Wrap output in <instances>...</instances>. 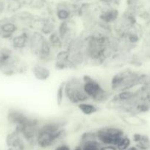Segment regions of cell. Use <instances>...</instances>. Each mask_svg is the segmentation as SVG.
Here are the masks:
<instances>
[{
    "label": "cell",
    "mask_w": 150,
    "mask_h": 150,
    "mask_svg": "<svg viewBox=\"0 0 150 150\" xmlns=\"http://www.w3.org/2000/svg\"><path fill=\"white\" fill-rule=\"evenodd\" d=\"M141 72L131 68H122L110 79L109 88L113 94L125 90H132L138 87Z\"/></svg>",
    "instance_id": "1"
},
{
    "label": "cell",
    "mask_w": 150,
    "mask_h": 150,
    "mask_svg": "<svg viewBox=\"0 0 150 150\" xmlns=\"http://www.w3.org/2000/svg\"><path fill=\"white\" fill-rule=\"evenodd\" d=\"M82 79L84 91L91 102L101 105L107 103L113 96L109 86H106L97 79L88 75L84 76Z\"/></svg>",
    "instance_id": "2"
},
{
    "label": "cell",
    "mask_w": 150,
    "mask_h": 150,
    "mask_svg": "<svg viewBox=\"0 0 150 150\" xmlns=\"http://www.w3.org/2000/svg\"><path fill=\"white\" fill-rule=\"evenodd\" d=\"M65 100L71 105H77L81 103L90 101L83 88L82 79L71 77L64 81Z\"/></svg>",
    "instance_id": "3"
},
{
    "label": "cell",
    "mask_w": 150,
    "mask_h": 150,
    "mask_svg": "<svg viewBox=\"0 0 150 150\" xmlns=\"http://www.w3.org/2000/svg\"><path fill=\"white\" fill-rule=\"evenodd\" d=\"M57 32L61 38L63 44V49L79 34L77 32L76 23L72 19L66 21L60 22L57 27Z\"/></svg>",
    "instance_id": "4"
},
{
    "label": "cell",
    "mask_w": 150,
    "mask_h": 150,
    "mask_svg": "<svg viewBox=\"0 0 150 150\" xmlns=\"http://www.w3.org/2000/svg\"><path fill=\"white\" fill-rule=\"evenodd\" d=\"M32 31L30 29L19 31L9 41L10 48L20 55L28 52V42Z\"/></svg>",
    "instance_id": "5"
},
{
    "label": "cell",
    "mask_w": 150,
    "mask_h": 150,
    "mask_svg": "<svg viewBox=\"0 0 150 150\" xmlns=\"http://www.w3.org/2000/svg\"><path fill=\"white\" fill-rule=\"evenodd\" d=\"M47 37L38 31H32L28 42V53L37 58L46 40Z\"/></svg>",
    "instance_id": "6"
},
{
    "label": "cell",
    "mask_w": 150,
    "mask_h": 150,
    "mask_svg": "<svg viewBox=\"0 0 150 150\" xmlns=\"http://www.w3.org/2000/svg\"><path fill=\"white\" fill-rule=\"evenodd\" d=\"M7 121L14 128H19L25 124L29 119V116L21 110L10 108L7 113Z\"/></svg>",
    "instance_id": "7"
},
{
    "label": "cell",
    "mask_w": 150,
    "mask_h": 150,
    "mask_svg": "<svg viewBox=\"0 0 150 150\" xmlns=\"http://www.w3.org/2000/svg\"><path fill=\"white\" fill-rule=\"evenodd\" d=\"M17 26L11 19H4L0 21V32L1 40L10 41V39L19 32Z\"/></svg>",
    "instance_id": "8"
},
{
    "label": "cell",
    "mask_w": 150,
    "mask_h": 150,
    "mask_svg": "<svg viewBox=\"0 0 150 150\" xmlns=\"http://www.w3.org/2000/svg\"><path fill=\"white\" fill-rule=\"evenodd\" d=\"M119 18V11L113 7H107L104 9L98 15L99 21L110 26H112Z\"/></svg>",
    "instance_id": "9"
},
{
    "label": "cell",
    "mask_w": 150,
    "mask_h": 150,
    "mask_svg": "<svg viewBox=\"0 0 150 150\" xmlns=\"http://www.w3.org/2000/svg\"><path fill=\"white\" fill-rule=\"evenodd\" d=\"M31 71L34 77L40 81H46L48 80L51 73L47 64H43L39 62L32 65Z\"/></svg>",
    "instance_id": "10"
},
{
    "label": "cell",
    "mask_w": 150,
    "mask_h": 150,
    "mask_svg": "<svg viewBox=\"0 0 150 150\" xmlns=\"http://www.w3.org/2000/svg\"><path fill=\"white\" fill-rule=\"evenodd\" d=\"M119 118L121 122L128 127H142L146 124V122L140 117L134 114H119Z\"/></svg>",
    "instance_id": "11"
},
{
    "label": "cell",
    "mask_w": 150,
    "mask_h": 150,
    "mask_svg": "<svg viewBox=\"0 0 150 150\" xmlns=\"http://www.w3.org/2000/svg\"><path fill=\"white\" fill-rule=\"evenodd\" d=\"M134 146L138 150H150V138L142 133H135L132 138Z\"/></svg>",
    "instance_id": "12"
},
{
    "label": "cell",
    "mask_w": 150,
    "mask_h": 150,
    "mask_svg": "<svg viewBox=\"0 0 150 150\" xmlns=\"http://www.w3.org/2000/svg\"><path fill=\"white\" fill-rule=\"evenodd\" d=\"M76 107L83 115L87 116V117L94 115L96 113H98L100 109V105H97V104L94 103L91 101L81 103Z\"/></svg>",
    "instance_id": "13"
},
{
    "label": "cell",
    "mask_w": 150,
    "mask_h": 150,
    "mask_svg": "<svg viewBox=\"0 0 150 150\" xmlns=\"http://www.w3.org/2000/svg\"><path fill=\"white\" fill-rule=\"evenodd\" d=\"M47 40H48L49 42L51 45V48L54 49V51L56 53L60 51V50L63 49V44L62 42L61 38H60L59 35L57 34V31L51 33V35H49L47 37Z\"/></svg>",
    "instance_id": "14"
},
{
    "label": "cell",
    "mask_w": 150,
    "mask_h": 150,
    "mask_svg": "<svg viewBox=\"0 0 150 150\" xmlns=\"http://www.w3.org/2000/svg\"><path fill=\"white\" fill-rule=\"evenodd\" d=\"M91 142H98L96 130H94V131L93 130H88V131L84 132L80 136L79 144Z\"/></svg>",
    "instance_id": "15"
},
{
    "label": "cell",
    "mask_w": 150,
    "mask_h": 150,
    "mask_svg": "<svg viewBox=\"0 0 150 150\" xmlns=\"http://www.w3.org/2000/svg\"><path fill=\"white\" fill-rule=\"evenodd\" d=\"M131 146H132V139L129 138L127 135H126L121 139L119 143L116 144V147L117 150H126Z\"/></svg>",
    "instance_id": "16"
},
{
    "label": "cell",
    "mask_w": 150,
    "mask_h": 150,
    "mask_svg": "<svg viewBox=\"0 0 150 150\" xmlns=\"http://www.w3.org/2000/svg\"><path fill=\"white\" fill-rule=\"evenodd\" d=\"M65 93H64V81L62 82L58 86L56 94V102L58 106H61L65 102Z\"/></svg>",
    "instance_id": "17"
},
{
    "label": "cell",
    "mask_w": 150,
    "mask_h": 150,
    "mask_svg": "<svg viewBox=\"0 0 150 150\" xmlns=\"http://www.w3.org/2000/svg\"><path fill=\"white\" fill-rule=\"evenodd\" d=\"M82 150H100L101 145L98 142H91L87 143L78 144Z\"/></svg>",
    "instance_id": "18"
},
{
    "label": "cell",
    "mask_w": 150,
    "mask_h": 150,
    "mask_svg": "<svg viewBox=\"0 0 150 150\" xmlns=\"http://www.w3.org/2000/svg\"><path fill=\"white\" fill-rule=\"evenodd\" d=\"M21 7V2L19 0H9L7 10L9 12H16Z\"/></svg>",
    "instance_id": "19"
},
{
    "label": "cell",
    "mask_w": 150,
    "mask_h": 150,
    "mask_svg": "<svg viewBox=\"0 0 150 150\" xmlns=\"http://www.w3.org/2000/svg\"><path fill=\"white\" fill-rule=\"evenodd\" d=\"M53 150H72V149L66 142H63L54 146Z\"/></svg>",
    "instance_id": "20"
},
{
    "label": "cell",
    "mask_w": 150,
    "mask_h": 150,
    "mask_svg": "<svg viewBox=\"0 0 150 150\" xmlns=\"http://www.w3.org/2000/svg\"><path fill=\"white\" fill-rule=\"evenodd\" d=\"M102 3H104L105 5L108 6V7H111L110 6L113 4H116V0H100Z\"/></svg>",
    "instance_id": "21"
},
{
    "label": "cell",
    "mask_w": 150,
    "mask_h": 150,
    "mask_svg": "<svg viewBox=\"0 0 150 150\" xmlns=\"http://www.w3.org/2000/svg\"><path fill=\"white\" fill-rule=\"evenodd\" d=\"M100 150H117V149L113 145H104V146H101Z\"/></svg>",
    "instance_id": "22"
},
{
    "label": "cell",
    "mask_w": 150,
    "mask_h": 150,
    "mask_svg": "<svg viewBox=\"0 0 150 150\" xmlns=\"http://www.w3.org/2000/svg\"><path fill=\"white\" fill-rule=\"evenodd\" d=\"M72 150H82V149H81V147L79 146V145H77V146H76V147L74 148Z\"/></svg>",
    "instance_id": "23"
},
{
    "label": "cell",
    "mask_w": 150,
    "mask_h": 150,
    "mask_svg": "<svg viewBox=\"0 0 150 150\" xmlns=\"http://www.w3.org/2000/svg\"><path fill=\"white\" fill-rule=\"evenodd\" d=\"M37 150H39V149H37Z\"/></svg>",
    "instance_id": "24"
}]
</instances>
